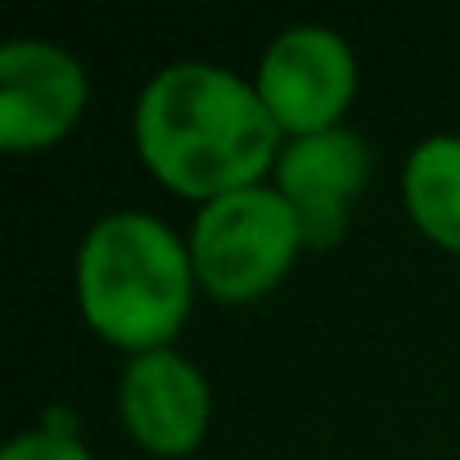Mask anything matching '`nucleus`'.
Here are the masks:
<instances>
[{
	"mask_svg": "<svg viewBox=\"0 0 460 460\" xmlns=\"http://www.w3.org/2000/svg\"><path fill=\"white\" fill-rule=\"evenodd\" d=\"M131 136L145 172L199 208L267 185L285 145L253 77L203 59L167 64L145 82Z\"/></svg>",
	"mask_w": 460,
	"mask_h": 460,
	"instance_id": "obj_1",
	"label": "nucleus"
},
{
	"mask_svg": "<svg viewBox=\"0 0 460 460\" xmlns=\"http://www.w3.org/2000/svg\"><path fill=\"white\" fill-rule=\"evenodd\" d=\"M73 294L100 343L127 357L172 348L199 294L190 244L149 212H109L77 249Z\"/></svg>",
	"mask_w": 460,
	"mask_h": 460,
	"instance_id": "obj_2",
	"label": "nucleus"
},
{
	"mask_svg": "<svg viewBox=\"0 0 460 460\" xmlns=\"http://www.w3.org/2000/svg\"><path fill=\"white\" fill-rule=\"evenodd\" d=\"M185 244L199 294L221 307H249L285 285L298 253L307 249V235L294 208L271 185H253L203 203Z\"/></svg>",
	"mask_w": 460,
	"mask_h": 460,
	"instance_id": "obj_3",
	"label": "nucleus"
},
{
	"mask_svg": "<svg viewBox=\"0 0 460 460\" xmlns=\"http://www.w3.org/2000/svg\"><path fill=\"white\" fill-rule=\"evenodd\" d=\"M253 86L285 140L339 131L361 91L352 46L321 23L285 28L258 59Z\"/></svg>",
	"mask_w": 460,
	"mask_h": 460,
	"instance_id": "obj_4",
	"label": "nucleus"
},
{
	"mask_svg": "<svg viewBox=\"0 0 460 460\" xmlns=\"http://www.w3.org/2000/svg\"><path fill=\"white\" fill-rule=\"evenodd\" d=\"M91 104L86 68L73 50L14 37L0 46V149L46 154L64 145Z\"/></svg>",
	"mask_w": 460,
	"mask_h": 460,
	"instance_id": "obj_5",
	"label": "nucleus"
},
{
	"mask_svg": "<svg viewBox=\"0 0 460 460\" xmlns=\"http://www.w3.org/2000/svg\"><path fill=\"white\" fill-rule=\"evenodd\" d=\"M118 415L127 438L163 460H181L203 447L212 429V384L176 348L127 357L118 379Z\"/></svg>",
	"mask_w": 460,
	"mask_h": 460,
	"instance_id": "obj_6",
	"label": "nucleus"
},
{
	"mask_svg": "<svg viewBox=\"0 0 460 460\" xmlns=\"http://www.w3.org/2000/svg\"><path fill=\"white\" fill-rule=\"evenodd\" d=\"M370 181V149L357 131H321L280 145L271 167V190L303 221L307 249H334L348 235L352 203Z\"/></svg>",
	"mask_w": 460,
	"mask_h": 460,
	"instance_id": "obj_7",
	"label": "nucleus"
},
{
	"mask_svg": "<svg viewBox=\"0 0 460 460\" xmlns=\"http://www.w3.org/2000/svg\"><path fill=\"white\" fill-rule=\"evenodd\" d=\"M402 203L429 244L460 258V136H429L406 154Z\"/></svg>",
	"mask_w": 460,
	"mask_h": 460,
	"instance_id": "obj_8",
	"label": "nucleus"
},
{
	"mask_svg": "<svg viewBox=\"0 0 460 460\" xmlns=\"http://www.w3.org/2000/svg\"><path fill=\"white\" fill-rule=\"evenodd\" d=\"M0 460H95V456L86 451V442L73 429L41 424V429H23L19 438H10Z\"/></svg>",
	"mask_w": 460,
	"mask_h": 460,
	"instance_id": "obj_9",
	"label": "nucleus"
}]
</instances>
